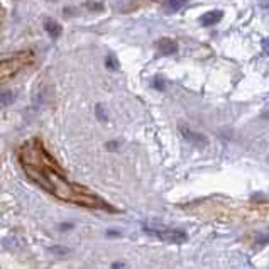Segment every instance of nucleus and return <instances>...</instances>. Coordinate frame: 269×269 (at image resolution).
Segmentation results:
<instances>
[{
    "label": "nucleus",
    "mask_w": 269,
    "mask_h": 269,
    "mask_svg": "<svg viewBox=\"0 0 269 269\" xmlns=\"http://www.w3.org/2000/svg\"><path fill=\"white\" fill-rule=\"evenodd\" d=\"M95 114H97V119H98L100 122H107V120H109V115H107V110L103 109L102 103H98V105H97V110H95Z\"/></svg>",
    "instance_id": "11"
},
{
    "label": "nucleus",
    "mask_w": 269,
    "mask_h": 269,
    "mask_svg": "<svg viewBox=\"0 0 269 269\" xmlns=\"http://www.w3.org/2000/svg\"><path fill=\"white\" fill-rule=\"evenodd\" d=\"M146 232H149L151 236L157 237V239L170 242V244H183L186 242V234L183 230H156V229H146Z\"/></svg>",
    "instance_id": "3"
},
{
    "label": "nucleus",
    "mask_w": 269,
    "mask_h": 269,
    "mask_svg": "<svg viewBox=\"0 0 269 269\" xmlns=\"http://www.w3.org/2000/svg\"><path fill=\"white\" fill-rule=\"evenodd\" d=\"M179 132H181L184 139H186L188 142H191V144H195V146H205L207 144V139L203 134L193 132V130H191L190 127H186V125H179Z\"/></svg>",
    "instance_id": "4"
},
{
    "label": "nucleus",
    "mask_w": 269,
    "mask_h": 269,
    "mask_svg": "<svg viewBox=\"0 0 269 269\" xmlns=\"http://www.w3.org/2000/svg\"><path fill=\"white\" fill-rule=\"evenodd\" d=\"M66 229H71V224H63L61 225V230H66Z\"/></svg>",
    "instance_id": "20"
},
{
    "label": "nucleus",
    "mask_w": 269,
    "mask_h": 269,
    "mask_svg": "<svg viewBox=\"0 0 269 269\" xmlns=\"http://www.w3.org/2000/svg\"><path fill=\"white\" fill-rule=\"evenodd\" d=\"M32 60V51H21L10 58H2V63H0V78H2V82L5 83L9 78L15 76L22 68L28 66Z\"/></svg>",
    "instance_id": "2"
},
{
    "label": "nucleus",
    "mask_w": 269,
    "mask_h": 269,
    "mask_svg": "<svg viewBox=\"0 0 269 269\" xmlns=\"http://www.w3.org/2000/svg\"><path fill=\"white\" fill-rule=\"evenodd\" d=\"M222 17H224V12L222 10H210V12H207L205 15H202V19H200V22H202L203 28H212L217 22L222 21Z\"/></svg>",
    "instance_id": "6"
},
{
    "label": "nucleus",
    "mask_w": 269,
    "mask_h": 269,
    "mask_svg": "<svg viewBox=\"0 0 269 269\" xmlns=\"http://www.w3.org/2000/svg\"><path fill=\"white\" fill-rule=\"evenodd\" d=\"M186 5V0H164L163 2V10L166 14H176Z\"/></svg>",
    "instance_id": "8"
},
{
    "label": "nucleus",
    "mask_w": 269,
    "mask_h": 269,
    "mask_svg": "<svg viewBox=\"0 0 269 269\" xmlns=\"http://www.w3.org/2000/svg\"><path fill=\"white\" fill-rule=\"evenodd\" d=\"M14 100H15V91H3L2 93V105L3 107L10 105Z\"/></svg>",
    "instance_id": "10"
},
{
    "label": "nucleus",
    "mask_w": 269,
    "mask_h": 269,
    "mask_svg": "<svg viewBox=\"0 0 269 269\" xmlns=\"http://www.w3.org/2000/svg\"><path fill=\"white\" fill-rule=\"evenodd\" d=\"M105 66H107V70H110V71H117L119 68H120V61L117 60V56H115L114 53H109L105 58Z\"/></svg>",
    "instance_id": "9"
},
{
    "label": "nucleus",
    "mask_w": 269,
    "mask_h": 269,
    "mask_svg": "<svg viewBox=\"0 0 269 269\" xmlns=\"http://www.w3.org/2000/svg\"><path fill=\"white\" fill-rule=\"evenodd\" d=\"M19 161H21L22 170L30 181H34L48 193L55 195L56 198L68 203H75V205L88 207V209L112 210L114 212L112 207L91 190L82 186V184L68 181L64 171L58 166V163L53 159V156L49 154L48 149L37 137L28 141L22 146L19 151Z\"/></svg>",
    "instance_id": "1"
},
{
    "label": "nucleus",
    "mask_w": 269,
    "mask_h": 269,
    "mask_svg": "<svg viewBox=\"0 0 269 269\" xmlns=\"http://www.w3.org/2000/svg\"><path fill=\"white\" fill-rule=\"evenodd\" d=\"M124 266H125L124 263H115V264H114V268H124Z\"/></svg>",
    "instance_id": "21"
},
{
    "label": "nucleus",
    "mask_w": 269,
    "mask_h": 269,
    "mask_svg": "<svg viewBox=\"0 0 269 269\" xmlns=\"http://www.w3.org/2000/svg\"><path fill=\"white\" fill-rule=\"evenodd\" d=\"M105 148L109 149V151H115V149L119 148V142L117 141H112V142H107L105 144Z\"/></svg>",
    "instance_id": "15"
},
{
    "label": "nucleus",
    "mask_w": 269,
    "mask_h": 269,
    "mask_svg": "<svg viewBox=\"0 0 269 269\" xmlns=\"http://www.w3.org/2000/svg\"><path fill=\"white\" fill-rule=\"evenodd\" d=\"M88 9H90V10H102L103 5H95V3H88Z\"/></svg>",
    "instance_id": "17"
},
{
    "label": "nucleus",
    "mask_w": 269,
    "mask_h": 269,
    "mask_svg": "<svg viewBox=\"0 0 269 269\" xmlns=\"http://www.w3.org/2000/svg\"><path fill=\"white\" fill-rule=\"evenodd\" d=\"M152 88H156V90H164L166 85H164V80L159 78V76H156L154 80H152Z\"/></svg>",
    "instance_id": "12"
},
{
    "label": "nucleus",
    "mask_w": 269,
    "mask_h": 269,
    "mask_svg": "<svg viewBox=\"0 0 269 269\" xmlns=\"http://www.w3.org/2000/svg\"><path fill=\"white\" fill-rule=\"evenodd\" d=\"M48 2H58V0H48Z\"/></svg>",
    "instance_id": "22"
},
{
    "label": "nucleus",
    "mask_w": 269,
    "mask_h": 269,
    "mask_svg": "<svg viewBox=\"0 0 269 269\" xmlns=\"http://www.w3.org/2000/svg\"><path fill=\"white\" fill-rule=\"evenodd\" d=\"M269 244V236H263L261 239L256 240V245H259V247H263V245H268Z\"/></svg>",
    "instance_id": "14"
},
{
    "label": "nucleus",
    "mask_w": 269,
    "mask_h": 269,
    "mask_svg": "<svg viewBox=\"0 0 269 269\" xmlns=\"http://www.w3.org/2000/svg\"><path fill=\"white\" fill-rule=\"evenodd\" d=\"M44 29H46V32H48L49 36L53 37V39L60 37L61 32H63V28H61V24H60V22H56L55 19H46V21H44Z\"/></svg>",
    "instance_id": "7"
},
{
    "label": "nucleus",
    "mask_w": 269,
    "mask_h": 269,
    "mask_svg": "<svg viewBox=\"0 0 269 269\" xmlns=\"http://www.w3.org/2000/svg\"><path fill=\"white\" fill-rule=\"evenodd\" d=\"M263 48H264V53L269 55V39H264L263 41Z\"/></svg>",
    "instance_id": "18"
},
{
    "label": "nucleus",
    "mask_w": 269,
    "mask_h": 269,
    "mask_svg": "<svg viewBox=\"0 0 269 269\" xmlns=\"http://www.w3.org/2000/svg\"><path fill=\"white\" fill-rule=\"evenodd\" d=\"M157 49H159V53L163 56H171L178 51V44H176V41L171 39V37H161V39L157 41Z\"/></svg>",
    "instance_id": "5"
},
{
    "label": "nucleus",
    "mask_w": 269,
    "mask_h": 269,
    "mask_svg": "<svg viewBox=\"0 0 269 269\" xmlns=\"http://www.w3.org/2000/svg\"><path fill=\"white\" fill-rule=\"evenodd\" d=\"M51 252H55V254H68V252H70V249L60 247V245H53V247H51Z\"/></svg>",
    "instance_id": "13"
},
{
    "label": "nucleus",
    "mask_w": 269,
    "mask_h": 269,
    "mask_svg": "<svg viewBox=\"0 0 269 269\" xmlns=\"http://www.w3.org/2000/svg\"><path fill=\"white\" fill-rule=\"evenodd\" d=\"M107 236H109V237H120V232H119V230H109V232H107Z\"/></svg>",
    "instance_id": "16"
},
{
    "label": "nucleus",
    "mask_w": 269,
    "mask_h": 269,
    "mask_svg": "<svg viewBox=\"0 0 269 269\" xmlns=\"http://www.w3.org/2000/svg\"><path fill=\"white\" fill-rule=\"evenodd\" d=\"M261 7H263V9H268V7H269V0H261Z\"/></svg>",
    "instance_id": "19"
}]
</instances>
